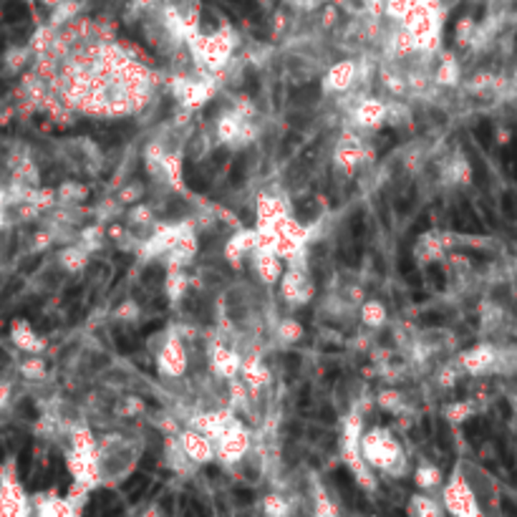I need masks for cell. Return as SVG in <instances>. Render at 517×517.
Instances as JSON below:
<instances>
[{
	"mask_svg": "<svg viewBox=\"0 0 517 517\" xmlns=\"http://www.w3.org/2000/svg\"><path fill=\"white\" fill-rule=\"evenodd\" d=\"M497 359H500V349L490 346V343H482V346H474L472 351H467L462 356V369L472 373V376H482V373L495 372Z\"/></svg>",
	"mask_w": 517,
	"mask_h": 517,
	"instance_id": "2",
	"label": "cell"
},
{
	"mask_svg": "<svg viewBox=\"0 0 517 517\" xmlns=\"http://www.w3.org/2000/svg\"><path fill=\"white\" fill-rule=\"evenodd\" d=\"M366 321H369V323H382L383 311L379 308V303H372L369 308H366Z\"/></svg>",
	"mask_w": 517,
	"mask_h": 517,
	"instance_id": "7",
	"label": "cell"
},
{
	"mask_svg": "<svg viewBox=\"0 0 517 517\" xmlns=\"http://www.w3.org/2000/svg\"><path fill=\"white\" fill-rule=\"evenodd\" d=\"M182 442H184V450H187V454H190L192 460H197V462L210 460L213 450H210V442H207L204 437L194 434V432H187Z\"/></svg>",
	"mask_w": 517,
	"mask_h": 517,
	"instance_id": "3",
	"label": "cell"
},
{
	"mask_svg": "<svg viewBox=\"0 0 517 517\" xmlns=\"http://www.w3.org/2000/svg\"><path fill=\"white\" fill-rule=\"evenodd\" d=\"M444 505H447V510L454 512V515L474 517L482 512L480 500L474 495V490L470 487V482L462 477L460 470H457V474L452 477V482L444 487Z\"/></svg>",
	"mask_w": 517,
	"mask_h": 517,
	"instance_id": "1",
	"label": "cell"
},
{
	"mask_svg": "<svg viewBox=\"0 0 517 517\" xmlns=\"http://www.w3.org/2000/svg\"><path fill=\"white\" fill-rule=\"evenodd\" d=\"M515 270H517V260H515Z\"/></svg>",
	"mask_w": 517,
	"mask_h": 517,
	"instance_id": "9",
	"label": "cell"
},
{
	"mask_svg": "<svg viewBox=\"0 0 517 517\" xmlns=\"http://www.w3.org/2000/svg\"><path fill=\"white\" fill-rule=\"evenodd\" d=\"M515 11H517V0H515Z\"/></svg>",
	"mask_w": 517,
	"mask_h": 517,
	"instance_id": "8",
	"label": "cell"
},
{
	"mask_svg": "<svg viewBox=\"0 0 517 517\" xmlns=\"http://www.w3.org/2000/svg\"><path fill=\"white\" fill-rule=\"evenodd\" d=\"M351 81H353V66L351 64H341L338 68H333V74H331V86L333 89H349Z\"/></svg>",
	"mask_w": 517,
	"mask_h": 517,
	"instance_id": "4",
	"label": "cell"
},
{
	"mask_svg": "<svg viewBox=\"0 0 517 517\" xmlns=\"http://www.w3.org/2000/svg\"><path fill=\"white\" fill-rule=\"evenodd\" d=\"M470 414H472V404H470V402H460V404L447 409V416H450L452 422H464Z\"/></svg>",
	"mask_w": 517,
	"mask_h": 517,
	"instance_id": "6",
	"label": "cell"
},
{
	"mask_svg": "<svg viewBox=\"0 0 517 517\" xmlns=\"http://www.w3.org/2000/svg\"><path fill=\"white\" fill-rule=\"evenodd\" d=\"M439 480H442V474H439L437 467H422L416 472V482L422 484V487H437Z\"/></svg>",
	"mask_w": 517,
	"mask_h": 517,
	"instance_id": "5",
	"label": "cell"
}]
</instances>
